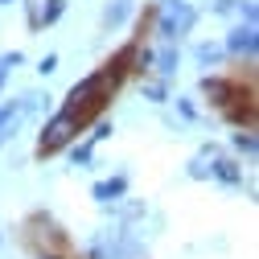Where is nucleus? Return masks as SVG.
<instances>
[{"label":"nucleus","mask_w":259,"mask_h":259,"mask_svg":"<svg viewBox=\"0 0 259 259\" xmlns=\"http://www.w3.org/2000/svg\"><path fill=\"white\" fill-rule=\"evenodd\" d=\"M74 132H78V127H74V119H70L66 111H62V115H58V119L46 127V136H41V156H46V152H58V148L66 144Z\"/></svg>","instance_id":"f257e3e1"},{"label":"nucleus","mask_w":259,"mask_h":259,"mask_svg":"<svg viewBox=\"0 0 259 259\" xmlns=\"http://www.w3.org/2000/svg\"><path fill=\"white\" fill-rule=\"evenodd\" d=\"M58 13V0H29V25H41V21H50Z\"/></svg>","instance_id":"f03ea898"},{"label":"nucleus","mask_w":259,"mask_h":259,"mask_svg":"<svg viewBox=\"0 0 259 259\" xmlns=\"http://www.w3.org/2000/svg\"><path fill=\"white\" fill-rule=\"evenodd\" d=\"M115 193H123V181H103L95 189V198H115Z\"/></svg>","instance_id":"7ed1b4c3"},{"label":"nucleus","mask_w":259,"mask_h":259,"mask_svg":"<svg viewBox=\"0 0 259 259\" xmlns=\"http://www.w3.org/2000/svg\"><path fill=\"white\" fill-rule=\"evenodd\" d=\"M218 177H222V181H239V173H235L231 160H218Z\"/></svg>","instance_id":"20e7f679"}]
</instances>
